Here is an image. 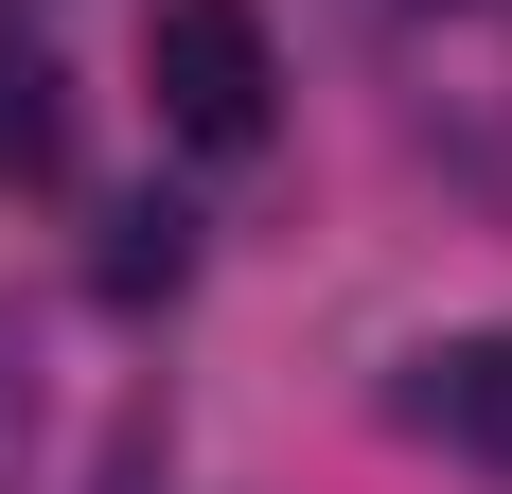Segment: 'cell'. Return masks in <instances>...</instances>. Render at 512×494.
Listing matches in <instances>:
<instances>
[{"label":"cell","mask_w":512,"mask_h":494,"mask_svg":"<svg viewBox=\"0 0 512 494\" xmlns=\"http://www.w3.org/2000/svg\"><path fill=\"white\" fill-rule=\"evenodd\" d=\"M142 89L159 124L195 159H248L283 124V36H265V0H142Z\"/></svg>","instance_id":"obj_1"},{"label":"cell","mask_w":512,"mask_h":494,"mask_svg":"<svg viewBox=\"0 0 512 494\" xmlns=\"http://www.w3.org/2000/svg\"><path fill=\"white\" fill-rule=\"evenodd\" d=\"M424 424L512 477V336H460V353H442V371H424Z\"/></svg>","instance_id":"obj_2"}]
</instances>
